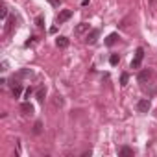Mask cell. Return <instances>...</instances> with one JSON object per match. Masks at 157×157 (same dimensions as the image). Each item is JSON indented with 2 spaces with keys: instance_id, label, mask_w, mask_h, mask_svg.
I'll list each match as a JSON object with an SVG mask.
<instances>
[{
  "instance_id": "cell-1",
  "label": "cell",
  "mask_w": 157,
  "mask_h": 157,
  "mask_svg": "<svg viewBox=\"0 0 157 157\" xmlns=\"http://www.w3.org/2000/svg\"><path fill=\"white\" fill-rule=\"evenodd\" d=\"M142 59H144V48H137L135 50V57H133V61H131V68H139L141 67V63H142Z\"/></svg>"
},
{
  "instance_id": "cell-2",
  "label": "cell",
  "mask_w": 157,
  "mask_h": 157,
  "mask_svg": "<svg viewBox=\"0 0 157 157\" xmlns=\"http://www.w3.org/2000/svg\"><path fill=\"white\" fill-rule=\"evenodd\" d=\"M150 107H152V103H150V100H148V98H141V100L137 102V109H139L141 113H148V111H150Z\"/></svg>"
},
{
  "instance_id": "cell-3",
  "label": "cell",
  "mask_w": 157,
  "mask_h": 157,
  "mask_svg": "<svg viewBox=\"0 0 157 157\" xmlns=\"http://www.w3.org/2000/svg\"><path fill=\"white\" fill-rule=\"evenodd\" d=\"M72 17V9H63V11L57 15V24H63V22H67V20Z\"/></svg>"
},
{
  "instance_id": "cell-4",
  "label": "cell",
  "mask_w": 157,
  "mask_h": 157,
  "mask_svg": "<svg viewBox=\"0 0 157 157\" xmlns=\"http://www.w3.org/2000/svg\"><path fill=\"white\" fill-rule=\"evenodd\" d=\"M98 35H100L98 30H91L87 33V37H85V43L87 45H94V43H96V39H98Z\"/></svg>"
},
{
  "instance_id": "cell-5",
  "label": "cell",
  "mask_w": 157,
  "mask_h": 157,
  "mask_svg": "<svg viewBox=\"0 0 157 157\" xmlns=\"http://www.w3.org/2000/svg\"><path fill=\"white\" fill-rule=\"evenodd\" d=\"M87 30H89V24H87V22H81V24H78V26H76L74 33H76V35H81V33H85Z\"/></svg>"
},
{
  "instance_id": "cell-6",
  "label": "cell",
  "mask_w": 157,
  "mask_h": 157,
  "mask_svg": "<svg viewBox=\"0 0 157 157\" xmlns=\"http://www.w3.org/2000/svg\"><path fill=\"white\" fill-rule=\"evenodd\" d=\"M20 109H22L24 115H33V106H31V103H28V102H24L22 106H20Z\"/></svg>"
},
{
  "instance_id": "cell-7",
  "label": "cell",
  "mask_w": 157,
  "mask_h": 157,
  "mask_svg": "<svg viewBox=\"0 0 157 157\" xmlns=\"http://www.w3.org/2000/svg\"><path fill=\"white\" fill-rule=\"evenodd\" d=\"M56 45H57L59 48H67V46H68V39H67V37H57V39H56Z\"/></svg>"
},
{
  "instance_id": "cell-8",
  "label": "cell",
  "mask_w": 157,
  "mask_h": 157,
  "mask_svg": "<svg viewBox=\"0 0 157 157\" xmlns=\"http://www.w3.org/2000/svg\"><path fill=\"white\" fill-rule=\"evenodd\" d=\"M152 78V70H142L141 74H139V81H146V80H150Z\"/></svg>"
},
{
  "instance_id": "cell-9",
  "label": "cell",
  "mask_w": 157,
  "mask_h": 157,
  "mask_svg": "<svg viewBox=\"0 0 157 157\" xmlns=\"http://www.w3.org/2000/svg\"><path fill=\"white\" fill-rule=\"evenodd\" d=\"M117 39H118V35H117V33H111V35L106 39V45H107V46H113L115 43H117Z\"/></svg>"
},
{
  "instance_id": "cell-10",
  "label": "cell",
  "mask_w": 157,
  "mask_h": 157,
  "mask_svg": "<svg viewBox=\"0 0 157 157\" xmlns=\"http://www.w3.org/2000/svg\"><path fill=\"white\" fill-rule=\"evenodd\" d=\"M11 92H13V96H15V98H19V96H20V92H22V87H20L19 83H15V85L11 87Z\"/></svg>"
},
{
  "instance_id": "cell-11",
  "label": "cell",
  "mask_w": 157,
  "mask_h": 157,
  "mask_svg": "<svg viewBox=\"0 0 157 157\" xmlns=\"http://www.w3.org/2000/svg\"><path fill=\"white\" fill-rule=\"evenodd\" d=\"M45 94H46V89H45V87L37 89V100H39V102H43V100H45Z\"/></svg>"
},
{
  "instance_id": "cell-12",
  "label": "cell",
  "mask_w": 157,
  "mask_h": 157,
  "mask_svg": "<svg viewBox=\"0 0 157 157\" xmlns=\"http://www.w3.org/2000/svg\"><path fill=\"white\" fill-rule=\"evenodd\" d=\"M120 155H124V157H126V155H133V150L128 148V146H124V148L120 150Z\"/></svg>"
},
{
  "instance_id": "cell-13",
  "label": "cell",
  "mask_w": 157,
  "mask_h": 157,
  "mask_svg": "<svg viewBox=\"0 0 157 157\" xmlns=\"http://www.w3.org/2000/svg\"><path fill=\"white\" fill-rule=\"evenodd\" d=\"M43 131V124L41 122H35V126H33V133H41Z\"/></svg>"
},
{
  "instance_id": "cell-14",
  "label": "cell",
  "mask_w": 157,
  "mask_h": 157,
  "mask_svg": "<svg viewBox=\"0 0 157 157\" xmlns=\"http://www.w3.org/2000/svg\"><path fill=\"white\" fill-rule=\"evenodd\" d=\"M128 80H129V74H126V72H124V74L120 76V85H126V83H128Z\"/></svg>"
},
{
  "instance_id": "cell-15",
  "label": "cell",
  "mask_w": 157,
  "mask_h": 157,
  "mask_svg": "<svg viewBox=\"0 0 157 157\" xmlns=\"http://www.w3.org/2000/svg\"><path fill=\"white\" fill-rule=\"evenodd\" d=\"M109 61H111V65H117V63H118V61H120V57H118V54H113V56H111V59H109Z\"/></svg>"
},
{
  "instance_id": "cell-16",
  "label": "cell",
  "mask_w": 157,
  "mask_h": 157,
  "mask_svg": "<svg viewBox=\"0 0 157 157\" xmlns=\"http://www.w3.org/2000/svg\"><path fill=\"white\" fill-rule=\"evenodd\" d=\"M35 24H37L39 28H41V26H45V19H43V17H37V19H35Z\"/></svg>"
},
{
  "instance_id": "cell-17",
  "label": "cell",
  "mask_w": 157,
  "mask_h": 157,
  "mask_svg": "<svg viewBox=\"0 0 157 157\" xmlns=\"http://www.w3.org/2000/svg\"><path fill=\"white\" fill-rule=\"evenodd\" d=\"M0 17H2V19H6V17H7V7H6V6H2V11H0Z\"/></svg>"
},
{
  "instance_id": "cell-18",
  "label": "cell",
  "mask_w": 157,
  "mask_h": 157,
  "mask_svg": "<svg viewBox=\"0 0 157 157\" xmlns=\"http://www.w3.org/2000/svg\"><path fill=\"white\" fill-rule=\"evenodd\" d=\"M54 103H56V106H63V98H61V96H56Z\"/></svg>"
},
{
  "instance_id": "cell-19",
  "label": "cell",
  "mask_w": 157,
  "mask_h": 157,
  "mask_svg": "<svg viewBox=\"0 0 157 157\" xmlns=\"http://www.w3.org/2000/svg\"><path fill=\"white\" fill-rule=\"evenodd\" d=\"M48 2H50L52 6H59V0H48Z\"/></svg>"
}]
</instances>
